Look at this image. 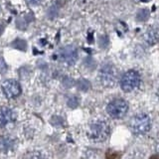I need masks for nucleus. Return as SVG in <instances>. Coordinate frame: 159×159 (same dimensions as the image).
<instances>
[{"label":"nucleus","mask_w":159,"mask_h":159,"mask_svg":"<svg viewBox=\"0 0 159 159\" xmlns=\"http://www.w3.org/2000/svg\"><path fill=\"white\" fill-rule=\"evenodd\" d=\"M109 128L108 124L103 120H97L91 124L89 129V137L93 141L101 142L104 141L109 135Z\"/></svg>","instance_id":"nucleus-1"},{"label":"nucleus","mask_w":159,"mask_h":159,"mask_svg":"<svg viewBox=\"0 0 159 159\" xmlns=\"http://www.w3.org/2000/svg\"><path fill=\"white\" fill-rule=\"evenodd\" d=\"M131 130L136 135H143L150 130L151 121L147 114L140 113L133 117L131 120Z\"/></svg>","instance_id":"nucleus-2"},{"label":"nucleus","mask_w":159,"mask_h":159,"mask_svg":"<svg viewBox=\"0 0 159 159\" xmlns=\"http://www.w3.org/2000/svg\"><path fill=\"white\" fill-rule=\"evenodd\" d=\"M140 84V76L136 71H127L120 80V88L123 92L131 93Z\"/></svg>","instance_id":"nucleus-3"},{"label":"nucleus","mask_w":159,"mask_h":159,"mask_svg":"<svg viewBox=\"0 0 159 159\" xmlns=\"http://www.w3.org/2000/svg\"><path fill=\"white\" fill-rule=\"evenodd\" d=\"M128 111V104L122 98L113 99L112 102L108 103L107 107V111L109 116L112 118H121L126 114Z\"/></svg>","instance_id":"nucleus-4"},{"label":"nucleus","mask_w":159,"mask_h":159,"mask_svg":"<svg viewBox=\"0 0 159 159\" xmlns=\"http://www.w3.org/2000/svg\"><path fill=\"white\" fill-rule=\"evenodd\" d=\"M98 78L104 87H112L117 81V72L111 65H106L99 71Z\"/></svg>","instance_id":"nucleus-5"},{"label":"nucleus","mask_w":159,"mask_h":159,"mask_svg":"<svg viewBox=\"0 0 159 159\" xmlns=\"http://www.w3.org/2000/svg\"><path fill=\"white\" fill-rule=\"evenodd\" d=\"M58 58L61 62L67 65H73L78 59L77 49L74 46H66L62 48L58 53Z\"/></svg>","instance_id":"nucleus-6"},{"label":"nucleus","mask_w":159,"mask_h":159,"mask_svg":"<svg viewBox=\"0 0 159 159\" xmlns=\"http://www.w3.org/2000/svg\"><path fill=\"white\" fill-rule=\"evenodd\" d=\"M2 91L6 98H15L21 93V87L15 80H7L2 84Z\"/></svg>","instance_id":"nucleus-7"},{"label":"nucleus","mask_w":159,"mask_h":159,"mask_svg":"<svg viewBox=\"0 0 159 159\" xmlns=\"http://www.w3.org/2000/svg\"><path fill=\"white\" fill-rule=\"evenodd\" d=\"M15 120V113L8 107L0 108V126L4 127Z\"/></svg>","instance_id":"nucleus-8"},{"label":"nucleus","mask_w":159,"mask_h":159,"mask_svg":"<svg viewBox=\"0 0 159 159\" xmlns=\"http://www.w3.org/2000/svg\"><path fill=\"white\" fill-rule=\"evenodd\" d=\"M15 148V140L10 137L0 138V151L8 152Z\"/></svg>","instance_id":"nucleus-9"},{"label":"nucleus","mask_w":159,"mask_h":159,"mask_svg":"<svg viewBox=\"0 0 159 159\" xmlns=\"http://www.w3.org/2000/svg\"><path fill=\"white\" fill-rule=\"evenodd\" d=\"M144 39L149 45L157 43L159 40V31L156 29H149L144 35Z\"/></svg>","instance_id":"nucleus-10"},{"label":"nucleus","mask_w":159,"mask_h":159,"mask_svg":"<svg viewBox=\"0 0 159 159\" xmlns=\"http://www.w3.org/2000/svg\"><path fill=\"white\" fill-rule=\"evenodd\" d=\"M106 159H120V153L114 150H108L106 153Z\"/></svg>","instance_id":"nucleus-11"},{"label":"nucleus","mask_w":159,"mask_h":159,"mask_svg":"<svg viewBox=\"0 0 159 159\" xmlns=\"http://www.w3.org/2000/svg\"><path fill=\"white\" fill-rule=\"evenodd\" d=\"M14 46L20 49V50H24L25 47H26V43H25L24 41H22V40H17V41H15L14 42Z\"/></svg>","instance_id":"nucleus-12"},{"label":"nucleus","mask_w":159,"mask_h":159,"mask_svg":"<svg viewBox=\"0 0 159 159\" xmlns=\"http://www.w3.org/2000/svg\"><path fill=\"white\" fill-rule=\"evenodd\" d=\"M28 159H44L43 155L41 153H39V152H34L32 153V155L31 156H29Z\"/></svg>","instance_id":"nucleus-13"},{"label":"nucleus","mask_w":159,"mask_h":159,"mask_svg":"<svg viewBox=\"0 0 159 159\" xmlns=\"http://www.w3.org/2000/svg\"><path fill=\"white\" fill-rule=\"evenodd\" d=\"M40 0H28V3L31 5H37Z\"/></svg>","instance_id":"nucleus-14"},{"label":"nucleus","mask_w":159,"mask_h":159,"mask_svg":"<svg viewBox=\"0 0 159 159\" xmlns=\"http://www.w3.org/2000/svg\"><path fill=\"white\" fill-rule=\"evenodd\" d=\"M149 159H159V155L157 154V155H152Z\"/></svg>","instance_id":"nucleus-15"},{"label":"nucleus","mask_w":159,"mask_h":159,"mask_svg":"<svg viewBox=\"0 0 159 159\" xmlns=\"http://www.w3.org/2000/svg\"><path fill=\"white\" fill-rule=\"evenodd\" d=\"M156 148H157V151L159 152V141H158L157 144H156Z\"/></svg>","instance_id":"nucleus-16"},{"label":"nucleus","mask_w":159,"mask_h":159,"mask_svg":"<svg viewBox=\"0 0 159 159\" xmlns=\"http://www.w3.org/2000/svg\"><path fill=\"white\" fill-rule=\"evenodd\" d=\"M158 98H159V91H158Z\"/></svg>","instance_id":"nucleus-17"}]
</instances>
